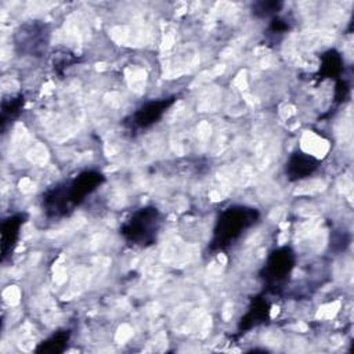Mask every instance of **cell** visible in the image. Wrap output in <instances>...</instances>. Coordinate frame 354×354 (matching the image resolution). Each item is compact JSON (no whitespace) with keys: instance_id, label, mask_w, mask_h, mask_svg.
<instances>
[{"instance_id":"1","label":"cell","mask_w":354,"mask_h":354,"mask_svg":"<svg viewBox=\"0 0 354 354\" xmlns=\"http://www.w3.org/2000/svg\"><path fill=\"white\" fill-rule=\"evenodd\" d=\"M104 181L101 173L89 170L77 176L70 183L49 190L43 197V209L52 217H61L79 206L88 195Z\"/></svg>"},{"instance_id":"2","label":"cell","mask_w":354,"mask_h":354,"mask_svg":"<svg viewBox=\"0 0 354 354\" xmlns=\"http://www.w3.org/2000/svg\"><path fill=\"white\" fill-rule=\"evenodd\" d=\"M259 219V210L255 208L234 205L226 209L217 219L212 249L213 250H224L233 242H235L244 231L250 228L256 220Z\"/></svg>"},{"instance_id":"3","label":"cell","mask_w":354,"mask_h":354,"mask_svg":"<svg viewBox=\"0 0 354 354\" xmlns=\"http://www.w3.org/2000/svg\"><path fill=\"white\" fill-rule=\"evenodd\" d=\"M161 227V213L157 208H143L121 227L124 238L136 246L153 245Z\"/></svg>"},{"instance_id":"4","label":"cell","mask_w":354,"mask_h":354,"mask_svg":"<svg viewBox=\"0 0 354 354\" xmlns=\"http://www.w3.org/2000/svg\"><path fill=\"white\" fill-rule=\"evenodd\" d=\"M293 266H295L293 250L288 246L278 248L270 253L264 267L262 268L260 275L268 286L275 288L286 281L291 271L293 270Z\"/></svg>"},{"instance_id":"5","label":"cell","mask_w":354,"mask_h":354,"mask_svg":"<svg viewBox=\"0 0 354 354\" xmlns=\"http://www.w3.org/2000/svg\"><path fill=\"white\" fill-rule=\"evenodd\" d=\"M175 99H162L150 101L140 107L130 118L132 129H147L162 118L165 111L173 104Z\"/></svg>"},{"instance_id":"6","label":"cell","mask_w":354,"mask_h":354,"mask_svg":"<svg viewBox=\"0 0 354 354\" xmlns=\"http://www.w3.org/2000/svg\"><path fill=\"white\" fill-rule=\"evenodd\" d=\"M319 166V162L317 158L304 154V153H295L289 157L285 172L291 181H297L310 177Z\"/></svg>"},{"instance_id":"7","label":"cell","mask_w":354,"mask_h":354,"mask_svg":"<svg viewBox=\"0 0 354 354\" xmlns=\"http://www.w3.org/2000/svg\"><path fill=\"white\" fill-rule=\"evenodd\" d=\"M26 223V215H14L6 219L2 224V255L3 260L6 256L13 252L19 238L21 227Z\"/></svg>"},{"instance_id":"8","label":"cell","mask_w":354,"mask_h":354,"mask_svg":"<svg viewBox=\"0 0 354 354\" xmlns=\"http://www.w3.org/2000/svg\"><path fill=\"white\" fill-rule=\"evenodd\" d=\"M270 313V306L266 300L263 299H256L252 304V307L249 308L248 314L242 318V322H241V328L244 329H249L260 322H263L267 315Z\"/></svg>"},{"instance_id":"9","label":"cell","mask_w":354,"mask_h":354,"mask_svg":"<svg viewBox=\"0 0 354 354\" xmlns=\"http://www.w3.org/2000/svg\"><path fill=\"white\" fill-rule=\"evenodd\" d=\"M343 61L336 50H329L322 56L319 75L324 78H337L342 72Z\"/></svg>"},{"instance_id":"10","label":"cell","mask_w":354,"mask_h":354,"mask_svg":"<svg viewBox=\"0 0 354 354\" xmlns=\"http://www.w3.org/2000/svg\"><path fill=\"white\" fill-rule=\"evenodd\" d=\"M71 332L70 331H60L57 333H55L52 337H49L48 340H45L43 343H41V346L37 348V351L39 353H61L64 351L68 340H70Z\"/></svg>"},{"instance_id":"11","label":"cell","mask_w":354,"mask_h":354,"mask_svg":"<svg viewBox=\"0 0 354 354\" xmlns=\"http://www.w3.org/2000/svg\"><path fill=\"white\" fill-rule=\"evenodd\" d=\"M282 6L281 2H257L252 6V13L256 19H267L275 16Z\"/></svg>"},{"instance_id":"12","label":"cell","mask_w":354,"mask_h":354,"mask_svg":"<svg viewBox=\"0 0 354 354\" xmlns=\"http://www.w3.org/2000/svg\"><path fill=\"white\" fill-rule=\"evenodd\" d=\"M23 106H24V99L21 96H19V97H16L10 101L3 103V107H2V124H3V126L9 119H13L14 117L19 115Z\"/></svg>"},{"instance_id":"13","label":"cell","mask_w":354,"mask_h":354,"mask_svg":"<svg viewBox=\"0 0 354 354\" xmlns=\"http://www.w3.org/2000/svg\"><path fill=\"white\" fill-rule=\"evenodd\" d=\"M270 31L273 34H285L288 31V24L279 19H274L270 26Z\"/></svg>"},{"instance_id":"14","label":"cell","mask_w":354,"mask_h":354,"mask_svg":"<svg viewBox=\"0 0 354 354\" xmlns=\"http://www.w3.org/2000/svg\"><path fill=\"white\" fill-rule=\"evenodd\" d=\"M347 95H348V86L346 85V82H343V81H340L339 83H337V86H336V99L339 100V101H344V99L347 97Z\"/></svg>"}]
</instances>
